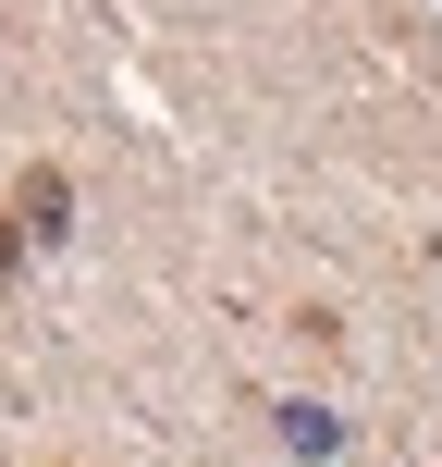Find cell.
Listing matches in <instances>:
<instances>
[{
  "instance_id": "obj_1",
  "label": "cell",
  "mask_w": 442,
  "mask_h": 467,
  "mask_svg": "<svg viewBox=\"0 0 442 467\" xmlns=\"http://www.w3.org/2000/svg\"><path fill=\"white\" fill-rule=\"evenodd\" d=\"M283 443H295V455H332L344 431H332V406H283Z\"/></svg>"
},
{
  "instance_id": "obj_2",
  "label": "cell",
  "mask_w": 442,
  "mask_h": 467,
  "mask_svg": "<svg viewBox=\"0 0 442 467\" xmlns=\"http://www.w3.org/2000/svg\"><path fill=\"white\" fill-rule=\"evenodd\" d=\"M74 222V197H62V172H37V185H25V234H62Z\"/></svg>"
},
{
  "instance_id": "obj_3",
  "label": "cell",
  "mask_w": 442,
  "mask_h": 467,
  "mask_svg": "<svg viewBox=\"0 0 442 467\" xmlns=\"http://www.w3.org/2000/svg\"><path fill=\"white\" fill-rule=\"evenodd\" d=\"M0 271H13V234H0Z\"/></svg>"
}]
</instances>
